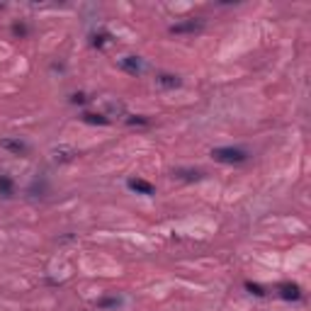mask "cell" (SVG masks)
<instances>
[{"instance_id": "cell-10", "label": "cell", "mask_w": 311, "mask_h": 311, "mask_svg": "<svg viewBox=\"0 0 311 311\" xmlns=\"http://www.w3.org/2000/svg\"><path fill=\"white\" fill-rule=\"evenodd\" d=\"M83 120H85L88 124H107V120H105L102 115H83Z\"/></svg>"}, {"instance_id": "cell-13", "label": "cell", "mask_w": 311, "mask_h": 311, "mask_svg": "<svg viewBox=\"0 0 311 311\" xmlns=\"http://www.w3.org/2000/svg\"><path fill=\"white\" fill-rule=\"evenodd\" d=\"M120 304V299H102L100 302V307H117Z\"/></svg>"}, {"instance_id": "cell-8", "label": "cell", "mask_w": 311, "mask_h": 311, "mask_svg": "<svg viewBox=\"0 0 311 311\" xmlns=\"http://www.w3.org/2000/svg\"><path fill=\"white\" fill-rule=\"evenodd\" d=\"M0 194L7 199V197H12V180L7 178V175H0Z\"/></svg>"}, {"instance_id": "cell-3", "label": "cell", "mask_w": 311, "mask_h": 311, "mask_svg": "<svg viewBox=\"0 0 311 311\" xmlns=\"http://www.w3.org/2000/svg\"><path fill=\"white\" fill-rule=\"evenodd\" d=\"M0 146L2 148H7V151H12V153H27V144L24 141H20V139H0Z\"/></svg>"}, {"instance_id": "cell-9", "label": "cell", "mask_w": 311, "mask_h": 311, "mask_svg": "<svg viewBox=\"0 0 311 311\" xmlns=\"http://www.w3.org/2000/svg\"><path fill=\"white\" fill-rule=\"evenodd\" d=\"M175 178H180V180H202V170H178Z\"/></svg>"}, {"instance_id": "cell-1", "label": "cell", "mask_w": 311, "mask_h": 311, "mask_svg": "<svg viewBox=\"0 0 311 311\" xmlns=\"http://www.w3.org/2000/svg\"><path fill=\"white\" fill-rule=\"evenodd\" d=\"M212 156L221 163H243L248 158V153L243 148H231V146H224V148H214Z\"/></svg>"}, {"instance_id": "cell-11", "label": "cell", "mask_w": 311, "mask_h": 311, "mask_svg": "<svg viewBox=\"0 0 311 311\" xmlns=\"http://www.w3.org/2000/svg\"><path fill=\"white\" fill-rule=\"evenodd\" d=\"M246 287H248L250 292H253V294H258V297H263V294H265V292H263V287H258V285H250V282H248Z\"/></svg>"}, {"instance_id": "cell-2", "label": "cell", "mask_w": 311, "mask_h": 311, "mask_svg": "<svg viewBox=\"0 0 311 311\" xmlns=\"http://www.w3.org/2000/svg\"><path fill=\"white\" fill-rule=\"evenodd\" d=\"M197 29H202V20H187V22H180V24L170 27L173 34H185V32H197Z\"/></svg>"}, {"instance_id": "cell-5", "label": "cell", "mask_w": 311, "mask_h": 311, "mask_svg": "<svg viewBox=\"0 0 311 311\" xmlns=\"http://www.w3.org/2000/svg\"><path fill=\"white\" fill-rule=\"evenodd\" d=\"M129 187H131L134 192H139V194H153V192H156V187L151 185V183H146V180H141V178H131V180H129Z\"/></svg>"}, {"instance_id": "cell-4", "label": "cell", "mask_w": 311, "mask_h": 311, "mask_svg": "<svg viewBox=\"0 0 311 311\" xmlns=\"http://www.w3.org/2000/svg\"><path fill=\"white\" fill-rule=\"evenodd\" d=\"M120 66L124 68L126 73H134V75H136V73H141V68H144V63H141L139 56H124V59L120 61Z\"/></svg>"}, {"instance_id": "cell-6", "label": "cell", "mask_w": 311, "mask_h": 311, "mask_svg": "<svg viewBox=\"0 0 311 311\" xmlns=\"http://www.w3.org/2000/svg\"><path fill=\"white\" fill-rule=\"evenodd\" d=\"M156 83H158L161 88H168V90H170V88H178L183 80H180L178 75H173V73H161V75L156 78Z\"/></svg>"}, {"instance_id": "cell-7", "label": "cell", "mask_w": 311, "mask_h": 311, "mask_svg": "<svg viewBox=\"0 0 311 311\" xmlns=\"http://www.w3.org/2000/svg\"><path fill=\"white\" fill-rule=\"evenodd\" d=\"M280 294H282V299H299V297H302L299 287H297V285H289V282L280 285Z\"/></svg>"}, {"instance_id": "cell-12", "label": "cell", "mask_w": 311, "mask_h": 311, "mask_svg": "<svg viewBox=\"0 0 311 311\" xmlns=\"http://www.w3.org/2000/svg\"><path fill=\"white\" fill-rule=\"evenodd\" d=\"M107 39H110V34H100V37H95V47H102Z\"/></svg>"}]
</instances>
